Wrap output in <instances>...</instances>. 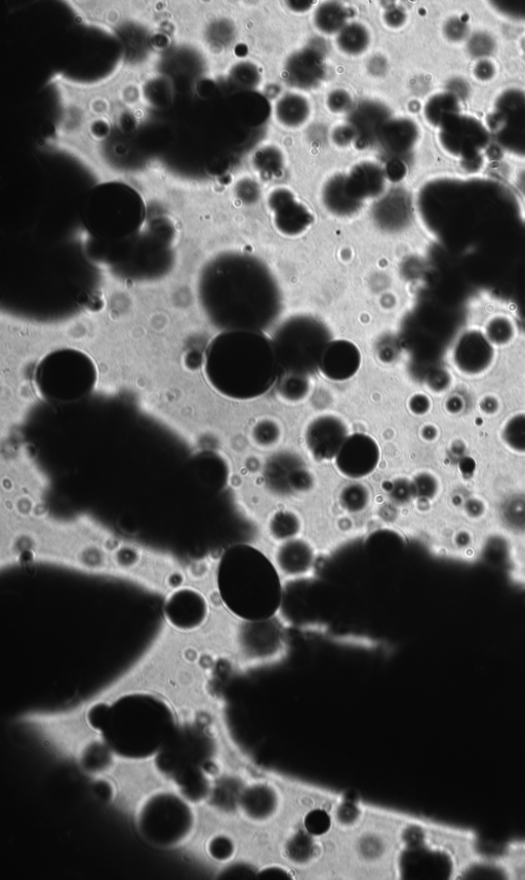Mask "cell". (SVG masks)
Instances as JSON below:
<instances>
[{"instance_id":"60d3db41","label":"cell","mask_w":525,"mask_h":880,"mask_svg":"<svg viewBox=\"0 0 525 880\" xmlns=\"http://www.w3.org/2000/svg\"><path fill=\"white\" fill-rule=\"evenodd\" d=\"M95 792L103 800H110L113 796V789L110 784L100 781L95 785Z\"/></svg>"},{"instance_id":"cb8c5ba5","label":"cell","mask_w":525,"mask_h":880,"mask_svg":"<svg viewBox=\"0 0 525 880\" xmlns=\"http://www.w3.org/2000/svg\"><path fill=\"white\" fill-rule=\"evenodd\" d=\"M371 44V34L366 26L352 22L347 24L337 36V46L344 54L359 56L365 53Z\"/></svg>"},{"instance_id":"8fae6325","label":"cell","mask_w":525,"mask_h":880,"mask_svg":"<svg viewBox=\"0 0 525 880\" xmlns=\"http://www.w3.org/2000/svg\"><path fill=\"white\" fill-rule=\"evenodd\" d=\"M238 805L247 820L255 824H265L280 814L282 798L273 785L255 783L241 792Z\"/></svg>"},{"instance_id":"2e32d148","label":"cell","mask_w":525,"mask_h":880,"mask_svg":"<svg viewBox=\"0 0 525 880\" xmlns=\"http://www.w3.org/2000/svg\"><path fill=\"white\" fill-rule=\"evenodd\" d=\"M389 120L388 110L383 104L366 101L351 111L348 125L355 133L356 144L368 146L378 139Z\"/></svg>"},{"instance_id":"4316f807","label":"cell","mask_w":525,"mask_h":880,"mask_svg":"<svg viewBox=\"0 0 525 880\" xmlns=\"http://www.w3.org/2000/svg\"><path fill=\"white\" fill-rule=\"evenodd\" d=\"M182 796L190 802H199L209 793L210 785L205 770L186 773L174 780Z\"/></svg>"},{"instance_id":"277c9868","label":"cell","mask_w":525,"mask_h":880,"mask_svg":"<svg viewBox=\"0 0 525 880\" xmlns=\"http://www.w3.org/2000/svg\"><path fill=\"white\" fill-rule=\"evenodd\" d=\"M218 588L228 609L249 622L271 619L280 601L275 565L249 546H236L225 553L219 565Z\"/></svg>"},{"instance_id":"836d02e7","label":"cell","mask_w":525,"mask_h":880,"mask_svg":"<svg viewBox=\"0 0 525 880\" xmlns=\"http://www.w3.org/2000/svg\"><path fill=\"white\" fill-rule=\"evenodd\" d=\"M504 436L512 448L525 451V416L513 418L507 425Z\"/></svg>"},{"instance_id":"f35d334b","label":"cell","mask_w":525,"mask_h":880,"mask_svg":"<svg viewBox=\"0 0 525 880\" xmlns=\"http://www.w3.org/2000/svg\"><path fill=\"white\" fill-rule=\"evenodd\" d=\"M384 19L390 27L397 28L405 23L406 16L400 10L393 9L386 13Z\"/></svg>"},{"instance_id":"e0dca14e","label":"cell","mask_w":525,"mask_h":880,"mask_svg":"<svg viewBox=\"0 0 525 880\" xmlns=\"http://www.w3.org/2000/svg\"><path fill=\"white\" fill-rule=\"evenodd\" d=\"M274 560L281 575L298 578L306 575L312 568L315 552L309 543L296 538L282 542L275 552Z\"/></svg>"},{"instance_id":"ffe728a7","label":"cell","mask_w":525,"mask_h":880,"mask_svg":"<svg viewBox=\"0 0 525 880\" xmlns=\"http://www.w3.org/2000/svg\"><path fill=\"white\" fill-rule=\"evenodd\" d=\"M488 867L500 871L510 880H525V839L509 841L501 853L489 856Z\"/></svg>"},{"instance_id":"f1b7e54d","label":"cell","mask_w":525,"mask_h":880,"mask_svg":"<svg viewBox=\"0 0 525 880\" xmlns=\"http://www.w3.org/2000/svg\"><path fill=\"white\" fill-rule=\"evenodd\" d=\"M277 389L287 401L299 402L308 395L310 385L307 376L282 373L277 380Z\"/></svg>"},{"instance_id":"1f68e13d","label":"cell","mask_w":525,"mask_h":880,"mask_svg":"<svg viewBox=\"0 0 525 880\" xmlns=\"http://www.w3.org/2000/svg\"><path fill=\"white\" fill-rule=\"evenodd\" d=\"M255 165L258 171L275 174L284 167V156L275 146H267L256 153Z\"/></svg>"},{"instance_id":"74e56055","label":"cell","mask_w":525,"mask_h":880,"mask_svg":"<svg viewBox=\"0 0 525 880\" xmlns=\"http://www.w3.org/2000/svg\"><path fill=\"white\" fill-rule=\"evenodd\" d=\"M333 138L336 144L345 146L355 140V133L349 125H345L334 131Z\"/></svg>"},{"instance_id":"4dcf8cb0","label":"cell","mask_w":525,"mask_h":880,"mask_svg":"<svg viewBox=\"0 0 525 880\" xmlns=\"http://www.w3.org/2000/svg\"><path fill=\"white\" fill-rule=\"evenodd\" d=\"M370 502V493L366 486L353 483L346 486L340 494L342 507L350 513L365 510Z\"/></svg>"},{"instance_id":"4fadbf2b","label":"cell","mask_w":525,"mask_h":880,"mask_svg":"<svg viewBox=\"0 0 525 880\" xmlns=\"http://www.w3.org/2000/svg\"><path fill=\"white\" fill-rule=\"evenodd\" d=\"M208 616V603L199 592L178 591L170 597L166 605L168 622L179 630L190 631L205 623Z\"/></svg>"},{"instance_id":"d6986e66","label":"cell","mask_w":525,"mask_h":880,"mask_svg":"<svg viewBox=\"0 0 525 880\" xmlns=\"http://www.w3.org/2000/svg\"><path fill=\"white\" fill-rule=\"evenodd\" d=\"M417 138L416 125L406 119L389 120L378 137L383 148L393 155L408 152L416 144Z\"/></svg>"},{"instance_id":"5bb4252c","label":"cell","mask_w":525,"mask_h":880,"mask_svg":"<svg viewBox=\"0 0 525 880\" xmlns=\"http://www.w3.org/2000/svg\"><path fill=\"white\" fill-rule=\"evenodd\" d=\"M325 58L314 48L299 51L287 62L286 81L298 89H314L325 78Z\"/></svg>"},{"instance_id":"7c38bea8","label":"cell","mask_w":525,"mask_h":880,"mask_svg":"<svg viewBox=\"0 0 525 880\" xmlns=\"http://www.w3.org/2000/svg\"><path fill=\"white\" fill-rule=\"evenodd\" d=\"M269 207L274 213L278 231L287 236H298L312 223L309 211L298 203L290 190L279 188L269 197Z\"/></svg>"},{"instance_id":"8992f818","label":"cell","mask_w":525,"mask_h":880,"mask_svg":"<svg viewBox=\"0 0 525 880\" xmlns=\"http://www.w3.org/2000/svg\"><path fill=\"white\" fill-rule=\"evenodd\" d=\"M195 826V815L182 796L159 792L148 797L137 815V827L150 845L171 849L185 843Z\"/></svg>"},{"instance_id":"603a6c76","label":"cell","mask_w":525,"mask_h":880,"mask_svg":"<svg viewBox=\"0 0 525 880\" xmlns=\"http://www.w3.org/2000/svg\"><path fill=\"white\" fill-rule=\"evenodd\" d=\"M408 202L399 193L389 194L376 206L374 215L377 222L386 229L399 228L408 219Z\"/></svg>"},{"instance_id":"484cf974","label":"cell","mask_w":525,"mask_h":880,"mask_svg":"<svg viewBox=\"0 0 525 880\" xmlns=\"http://www.w3.org/2000/svg\"><path fill=\"white\" fill-rule=\"evenodd\" d=\"M285 844L284 853L287 859L296 864L309 863L317 852V844L312 835L304 831H296Z\"/></svg>"},{"instance_id":"d590c367","label":"cell","mask_w":525,"mask_h":880,"mask_svg":"<svg viewBox=\"0 0 525 880\" xmlns=\"http://www.w3.org/2000/svg\"><path fill=\"white\" fill-rule=\"evenodd\" d=\"M232 840L224 835H218L211 840L209 854L217 861L229 860L234 854Z\"/></svg>"},{"instance_id":"f546056e","label":"cell","mask_w":525,"mask_h":880,"mask_svg":"<svg viewBox=\"0 0 525 880\" xmlns=\"http://www.w3.org/2000/svg\"><path fill=\"white\" fill-rule=\"evenodd\" d=\"M112 751L103 742L88 745L82 755L83 768L90 773H101L110 768Z\"/></svg>"},{"instance_id":"83f0119b","label":"cell","mask_w":525,"mask_h":880,"mask_svg":"<svg viewBox=\"0 0 525 880\" xmlns=\"http://www.w3.org/2000/svg\"><path fill=\"white\" fill-rule=\"evenodd\" d=\"M300 530V518L290 511L277 512L269 522L271 537L281 543L296 539Z\"/></svg>"},{"instance_id":"30bf717a","label":"cell","mask_w":525,"mask_h":880,"mask_svg":"<svg viewBox=\"0 0 525 880\" xmlns=\"http://www.w3.org/2000/svg\"><path fill=\"white\" fill-rule=\"evenodd\" d=\"M349 437L347 425L335 415H321L307 427L305 439L310 453L317 461H331Z\"/></svg>"},{"instance_id":"44dd1931","label":"cell","mask_w":525,"mask_h":880,"mask_svg":"<svg viewBox=\"0 0 525 880\" xmlns=\"http://www.w3.org/2000/svg\"><path fill=\"white\" fill-rule=\"evenodd\" d=\"M273 113L276 121L282 127L298 129L308 121L311 108L305 97L291 93L276 102Z\"/></svg>"},{"instance_id":"6da1fadb","label":"cell","mask_w":525,"mask_h":880,"mask_svg":"<svg viewBox=\"0 0 525 880\" xmlns=\"http://www.w3.org/2000/svg\"><path fill=\"white\" fill-rule=\"evenodd\" d=\"M206 308L226 331L264 332L282 310L280 287L260 258L226 253L210 265L205 278Z\"/></svg>"},{"instance_id":"7a4b0ae2","label":"cell","mask_w":525,"mask_h":880,"mask_svg":"<svg viewBox=\"0 0 525 880\" xmlns=\"http://www.w3.org/2000/svg\"><path fill=\"white\" fill-rule=\"evenodd\" d=\"M211 385L234 400H254L269 392L281 375L272 338L258 331H225L207 353Z\"/></svg>"},{"instance_id":"d4e9b609","label":"cell","mask_w":525,"mask_h":880,"mask_svg":"<svg viewBox=\"0 0 525 880\" xmlns=\"http://www.w3.org/2000/svg\"><path fill=\"white\" fill-rule=\"evenodd\" d=\"M348 18V11L342 4L328 2L316 9L314 24L322 33L335 34L347 25Z\"/></svg>"},{"instance_id":"ab89813d","label":"cell","mask_w":525,"mask_h":880,"mask_svg":"<svg viewBox=\"0 0 525 880\" xmlns=\"http://www.w3.org/2000/svg\"><path fill=\"white\" fill-rule=\"evenodd\" d=\"M411 410L416 414H424L429 409L428 399L417 396L410 403Z\"/></svg>"},{"instance_id":"52a82bcc","label":"cell","mask_w":525,"mask_h":880,"mask_svg":"<svg viewBox=\"0 0 525 880\" xmlns=\"http://www.w3.org/2000/svg\"><path fill=\"white\" fill-rule=\"evenodd\" d=\"M214 754L213 740L193 728H179L173 739L154 758L159 773L172 779L206 768Z\"/></svg>"},{"instance_id":"3957f363","label":"cell","mask_w":525,"mask_h":880,"mask_svg":"<svg viewBox=\"0 0 525 880\" xmlns=\"http://www.w3.org/2000/svg\"><path fill=\"white\" fill-rule=\"evenodd\" d=\"M171 707L147 694H132L107 704L99 733L113 754L133 761L155 757L177 733Z\"/></svg>"},{"instance_id":"9a60e30c","label":"cell","mask_w":525,"mask_h":880,"mask_svg":"<svg viewBox=\"0 0 525 880\" xmlns=\"http://www.w3.org/2000/svg\"><path fill=\"white\" fill-rule=\"evenodd\" d=\"M361 365V355L354 343L333 340L323 354L319 370L331 380L344 381L353 377Z\"/></svg>"},{"instance_id":"e575fe53","label":"cell","mask_w":525,"mask_h":880,"mask_svg":"<svg viewBox=\"0 0 525 880\" xmlns=\"http://www.w3.org/2000/svg\"><path fill=\"white\" fill-rule=\"evenodd\" d=\"M236 78L242 89L252 92L261 82V74L256 65L251 63L241 64L236 71Z\"/></svg>"},{"instance_id":"7402d4cb","label":"cell","mask_w":525,"mask_h":880,"mask_svg":"<svg viewBox=\"0 0 525 880\" xmlns=\"http://www.w3.org/2000/svg\"><path fill=\"white\" fill-rule=\"evenodd\" d=\"M322 197L327 209L338 216H350L361 207L349 195L344 175L332 177L323 188Z\"/></svg>"},{"instance_id":"8d00e7d4","label":"cell","mask_w":525,"mask_h":880,"mask_svg":"<svg viewBox=\"0 0 525 880\" xmlns=\"http://www.w3.org/2000/svg\"><path fill=\"white\" fill-rule=\"evenodd\" d=\"M327 105L332 112L343 113L350 110L352 99L350 94L339 89L329 95Z\"/></svg>"},{"instance_id":"ac0fdd59","label":"cell","mask_w":525,"mask_h":880,"mask_svg":"<svg viewBox=\"0 0 525 880\" xmlns=\"http://www.w3.org/2000/svg\"><path fill=\"white\" fill-rule=\"evenodd\" d=\"M346 187L353 200L362 204L363 200L379 196L385 185L383 170L373 163H362L345 176Z\"/></svg>"},{"instance_id":"9c48e42d","label":"cell","mask_w":525,"mask_h":880,"mask_svg":"<svg viewBox=\"0 0 525 880\" xmlns=\"http://www.w3.org/2000/svg\"><path fill=\"white\" fill-rule=\"evenodd\" d=\"M335 461L339 472L345 477L350 479L365 478L378 467L380 448L377 442L368 435H349Z\"/></svg>"},{"instance_id":"d6a6232c","label":"cell","mask_w":525,"mask_h":880,"mask_svg":"<svg viewBox=\"0 0 525 880\" xmlns=\"http://www.w3.org/2000/svg\"><path fill=\"white\" fill-rule=\"evenodd\" d=\"M255 443L261 447H270L280 438V429L272 420L264 419L253 430Z\"/></svg>"},{"instance_id":"b9f144b4","label":"cell","mask_w":525,"mask_h":880,"mask_svg":"<svg viewBox=\"0 0 525 880\" xmlns=\"http://www.w3.org/2000/svg\"><path fill=\"white\" fill-rule=\"evenodd\" d=\"M289 4L291 5L290 8L298 13H303L309 10L312 7L311 5H313V3L311 2H294L295 5H293L292 3Z\"/></svg>"},{"instance_id":"ba28073f","label":"cell","mask_w":525,"mask_h":880,"mask_svg":"<svg viewBox=\"0 0 525 880\" xmlns=\"http://www.w3.org/2000/svg\"><path fill=\"white\" fill-rule=\"evenodd\" d=\"M264 478L272 490L280 493L305 491L313 485L302 457L290 451L275 453L268 459Z\"/></svg>"},{"instance_id":"5b68a950","label":"cell","mask_w":525,"mask_h":880,"mask_svg":"<svg viewBox=\"0 0 525 880\" xmlns=\"http://www.w3.org/2000/svg\"><path fill=\"white\" fill-rule=\"evenodd\" d=\"M272 341L281 374L308 377L319 369L333 337L328 326L317 318L296 315L277 328Z\"/></svg>"}]
</instances>
